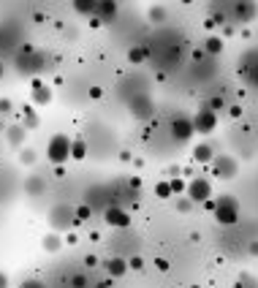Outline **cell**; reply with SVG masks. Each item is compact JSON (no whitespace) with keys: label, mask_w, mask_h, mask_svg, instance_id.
<instances>
[{"label":"cell","mask_w":258,"mask_h":288,"mask_svg":"<svg viewBox=\"0 0 258 288\" xmlns=\"http://www.w3.org/2000/svg\"><path fill=\"white\" fill-rule=\"evenodd\" d=\"M128 269H144V258H139V256H133V258H128Z\"/></svg>","instance_id":"obj_31"},{"label":"cell","mask_w":258,"mask_h":288,"mask_svg":"<svg viewBox=\"0 0 258 288\" xmlns=\"http://www.w3.org/2000/svg\"><path fill=\"white\" fill-rule=\"evenodd\" d=\"M5 139H8V147H11V149H16V152H19L22 144L27 142V128H25L22 123L8 125V128H5Z\"/></svg>","instance_id":"obj_11"},{"label":"cell","mask_w":258,"mask_h":288,"mask_svg":"<svg viewBox=\"0 0 258 288\" xmlns=\"http://www.w3.org/2000/svg\"><path fill=\"white\" fill-rule=\"evenodd\" d=\"M101 95H103V90H101V87H90V98H93V101H98Z\"/></svg>","instance_id":"obj_36"},{"label":"cell","mask_w":258,"mask_h":288,"mask_svg":"<svg viewBox=\"0 0 258 288\" xmlns=\"http://www.w3.org/2000/svg\"><path fill=\"white\" fill-rule=\"evenodd\" d=\"M36 160H38V152H36V149H30V147H22L19 149V163L22 166H33Z\"/></svg>","instance_id":"obj_21"},{"label":"cell","mask_w":258,"mask_h":288,"mask_svg":"<svg viewBox=\"0 0 258 288\" xmlns=\"http://www.w3.org/2000/svg\"><path fill=\"white\" fill-rule=\"evenodd\" d=\"M22 188H25L27 196H41V193H47V180H44L41 174H30Z\"/></svg>","instance_id":"obj_15"},{"label":"cell","mask_w":258,"mask_h":288,"mask_svg":"<svg viewBox=\"0 0 258 288\" xmlns=\"http://www.w3.org/2000/svg\"><path fill=\"white\" fill-rule=\"evenodd\" d=\"M0 288H8V275L0 272Z\"/></svg>","instance_id":"obj_37"},{"label":"cell","mask_w":258,"mask_h":288,"mask_svg":"<svg viewBox=\"0 0 258 288\" xmlns=\"http://www.w3.org/2000/svg\"><path fill=\"white\" fill-rule=\"evenodd\" d=\"M117 8H120V5L114 3V0H101V11H98V19H101V22H112L114 16H117Z\"/></svg>","instance_id":"obj_18"},{"label":"cell","mask_w":258,"mask_h":288,"mask_svg":"<svg viewBox=\"0 0 258 288\" xmlns=\"http://www.w3.org/2000/svg\"><path fill=\"white\" fill-rule=\"evenodd\" d=\"M71 144L73 139L65 134H55L47 144V160L52 166H63L65 160H71Z\"/></svg>","instance_id":"obj_2"},{"label":"cell","mask_w":258,"mask_h":288,"mask_svg":"<svg viewBox=\"0 0 258 288\" xmlns=\"http://www.w3.org/2000/svg\"><path fill=\"white\" fill-rule=\"evenodd\" d=\"M128 109H130V114H133L136 120L152 117V101H150V95H147V93L130 95V98H128Z\"/></svg>","instance_id":"obj_5"},{"label":"cell","mask_w":258,"mask_h":288,"mask_svg":"<svg viewBox=\"0 0 258 288\" xmlns=\"http://www.w3.org/2000/svg\"><path fill=\"white\" fill-rule=\"evenodd\" d=\"M103 269H106L109 278H123V275H128V258L123 256H112L103 261Z\"/></svg>","instance_id":"obj_12"},{"label":"cell","mask_w":258,"mask_h":288,"mask_svg":"<svg viewBox=\"0 0 258 288\" xmlns=\"http://www.w3.org/2000/svg\"><path fill=\"white\" fill-rule=\"evenodd\" d=\"M130 188H133V191H136V188H141V180H139V177H130Z\"/></svg>","instance_id":"obj_38"},{"label":"cell","mask_w":258,"mask_h":288,"mask_svg":"<svg viewBox=\"0 0 258 288\" xmlns=\"http://www.w3.org/2000/svg\"><path fill=\"white\" fill-rule=\"evenodd\" d=\"M49 226L60 234V231H68V228L82 226V223L76 220V210L71 204H55L49 210Z\"/></svg>","instance_id":"obj_1"},{"label":"cell","mask_w":258,"mask_h":288,"mask_svg":"<svg viewBox=\"0 0 258 288\" xmlns=\"http://www.w3.org/2000/svg\"><path fill=\"white\" fill-rule=\"evenodd\" d=\"M3 73H5V66H3V60H0V79H3Z\"/></svg>","instance_id":"obj_42"},{"label":"cell","mask_w":258,"mask_h":288,"mask_svg":"<svg viewBox=\"0 0 258 288\" xmlns=\"http://www.w3.org/2000/svg\"><path fill=\"white\" fill-rule=\"evenodd\" d=\"M209 55H220L223 52V38H217V36H212V38H206V47H204Z\"/></svg>","instance_id":"obj_22"},{"label":"cell","mask_w":258,"mask_h":288,"mask_svg":"<svg viewBox=\"0 0 258 288\" xmlns=\"http://www.w3.org/2000/svg\"><path fill=\"white\" fill-rule=\"evenodd\" d=\"M95 288H112V286H109V280H103V283H98Z\"/></svg>","instance_id":"obj_41"},{"label":"cell","mask_w":258,"mask_h":288,"mask_svg":"<svg viewBox=\"0 0 258 288\" xmlns=\"http://www.w3.org/2000/svg\"><path fill=\"white\" fill-rule=\"evenodd\" d=\"M196 134V128H193V120L191 117H174L171 120V136H174L177 142H188L191 136Z\"/></svg>","instance_id":"obj_6"},{"label":"cell","mask_w":258,"mask_h":288,"mask_svg":"<svg viewBox=\"0 0 258 288\" xmlns=\"http://www.w3.org/2000/svg\"><path fill=\"white\" fill-rule=\"evenodd\" d=\"M71 286H73V288H87V278H84L82 272H76V275L71 278Z\"/></svg>","instance_id":"obj_30"},{"label":"cell","mask_w":258,"mask_h":288,"mask_svg":"<svg viewBox=\"0 0 258 288\" xmlns=\"http://www.w3.org/2000/svg\"><path fill=\"white\" fill-rule=\"evenodd\" d=\"M215 220L220 223V226H234V223L239 220L237 199H231V196H220V199L215 201Z\"/></svg>","instance_id":"obj_3"},{"label":"cell","mask_w":258,"mask_h":288,"mask_svg":"<svg viewBox=\"0 0 258 288\" xmlns=\"http://www.w3.org/2000/svg\"><path fill=\"white\" fill-rule=\"evenodd\" d=\"M19 123L25 125L27 131H33V128H38V125H41V120L36 117V112H33V106H25V117H19Z\"/></svg>","instance_id":"obj_19"},{"label":"cell","mask_w":258,"mask_h":288,"mask_svg":"<svg viewBox=\"0 0 258 288\" xmlns=\"http://www.w3.org/2000/svg\"><path fill=\"white\" fill-rule=\"evenodd\" d=\"M188 199L193 201V204H204V201H209L212 196V182L204 180V177H196L193 182H188Z\"/></svg>","instance_id":"obj_4"},{"label":"cell","mask_w":258,"mask_h":288,"mask_svg":"<svg viewBox=\"0 0 258 288\" xmlns=\"http://www.w3.org/2000/svg\"><path fill=\"white\" fill-rule=\"evenodd\" d=\"M84 155H87V142H84V136H82V139H73V144H71V158L73 160H84Z\"/></svg>","instance_id":"obj_20"},{"label":"cell","mask_w":258,"mask_h":288,"mask_svg":"<svg viewBox=\"0 0 258 288\" xmlns=\"http://www.w3.org/2000/svg\"><path fill=\"white\" fill-rule=\"evenodd\" d=\"M215 125H217V114L212 112L209 106L201 109V112L193 117V128H196L198 134H212V131H215Z\"/></svg>","instance_id":"obj_8"},{"label":"cell","mask_w":258,"mask_h":288,"mask_svg":"<svg viewBox=\"0 0 258 288\" xmlns=\"http://www.w3.org/2000/svg\"><path fill=\"white\" fill-rule=\"evenodd\" d=\"M73 8H76V14L98 16V11H101V0H73Z\"/></svg>","instance_id":"obj_16"},{"label":"cell","mask_w":258,"mask_h":288,"mask_svg":"<svg viewBox=\"0 0 258 288\" xmlns=\"http://www.w3.org/2000/svg\"><path fill=\"white\" fill-rule=\"evenodd\" d=\"M52 101V87L44 84L41 79H33L30 82V103L33 106H47Z\"/></svg>","instance_id":"obj_7"},{"label":"cell","mask_w":258,"mask_h":288,"mask_svg":"<svg viewBox=\"0 0 258 288\" xmlns=\"http://www.w3.org/2000/svg\"><path fill=\"white\" fill-rule=\"evenodd\" d=\"M19 288H47V286L41 280H25V283H19Z\"/></svg>","instance_id":"obj_33"},{"label":"cell","mask_w":258,"mask_h":288,"mask_svg":"<svg viewBox=\"0 0 258 288\" xmlns=\"http://www.w3.org/2000/svg\"><path fill=\"white\" fill-rule=\"evenodd\" d=\"M234 174H237V160L234 158H215V177L228 180Z\"/></svg>","instance_id":"obj_14"},{"label":"cell","mask_w":258,"mask_h":288,"mask_svg":"<svg viewBox=\"0 0 258 288\" xmlns=\"http://www.w3.org/2000/svg\"><path fill=\"white\" fill-rule=\"evenodd\" d=\"M84 264H87V267H95V264H98V258H95V256H87V258H84Z\"/></svg>","instance_id":"obj_39"},{"label":"cell","mask_w":258,"mask_h":288,"mask_svg":"<svg viewBox=\"0 0 258 288\" xmlns=\"http://www.w3.org/2000/svg\"><path fill=\"white\" fill-rule=\"evenodd\" d=\"M171 182V191L174 193H182V191H188V182L182 180V177H174V180H169Z\"/></svg>","instance_id":"obj_27"},{"label":"cell","mask_w":258,"mask_h":288,"mask_svg":"<svg viewBox=\"0 0 258 288\" xmlns=\"http://www.w3.org/2000/svg\"><path fill=\"white\" fill-rule=\"evenodd\" d=\"M3 44H5V38H3V30H0V47H3Z\"/></svg>","instance_id":"obj_43"},{"label":"cell","mask_w":258,"mask_h":288,"mask_svg":"<svg viewBox=\"0 0 258 288\" xmlns=\"http://www.w3.org/2000/svg\"><path fill=\"white\" fill-rule=\"evenodd\" d=\"M155 267H158L160 272H169V267H171V264L166 261V258H155Z\"/></svg>","instance_id":"obj_35"},{"label":"cell","mask_w":258,"mask_h":288,"mask_svg":"<svg viewBox=\"0 0 258 288\" xmlns=\"http://www.w3.org/2000/svg\"><path fill=\"white\" fill-rule=\"evenodd\" d=\"M103 220H106L109 226H117V228H128L130 226V215L123 212L117 204H109L106 210H103Z\"/></svg>","instance_id":"obj_10"},{"label":"cell","mask_w":258,"mask_h":288,"mask_svg":"<svg viewBox=\"0 0 258 288\" xmlns=\"http://www.w3.org/2000/svg\"><path fill=\"white\" fill-rule=\"evenodd\" d=\"M150 19L152 22H163L166 19V11L160 8V5H155V8H150Z\"/></svg>","instance_id":"obj_29"},{"label":"cell","mask_w":258,"mask_h":288,"mask_svg":"<svg viewBox=\"0 0 258 288\" xmlns=\"http://www.w3.org/2000/svg\"><path fill=\"white\" fill-rule=\"evenodd\" d=\"M11 109H14V103L8 98H0V114H11Z\"/></svg>","instance_id":"obj_32"},{"label":"cell","mask_w":258,"mask_h":288,"mask_svg":"<svg viewBox=\"0 0 258 288\" xmlns=\"http://www.w3.org/2000/svg\"><path fill=\"white\" fill-rule=\"evenodd\" d=\"M209 109H212V112H220V109H223V98H212V101H209Z\"/></svg>","instance_id":"obj_34"},{"label":"cell","mask_w":258,"mask_h":288,"mask_svg":"<svg viewBox=\"0 0 258 288\" xmlns=\"http://www.w3.org/2000/svg\"><path fill=\"white\" fill-rule=\"evenodd\" d=\"M250 256H258V242H253V245H250Z\"/></svg>","instance_id":"obj_40"},{"label":"cell","mask_w":258,"mask_h":288,"mask_svg":"<svg viewBox=\"0 0 258 288\" xmlns=\"http://www.w3.org/2000/svg\"><path fill=\"white\" fill-rule=\"evenodd\" d=\"M41 247L47 253H57L63 247V237L57 231H49V234H44V239H41Z\"/></svg>","instance_id":"obj_17"},{"label":"cell","mask_w":258,"mask_h":288,"mask_svg":"<svg viewBox=\"0 0 258 288\" xmlns=\"http://www.w3.org/2000/svg\"><path fill=\"white\" fill-rule=\"evenodd\" d=\"M144 57H147V49H141V47H133V49L128 52V60L130 63H141Z\"/></svg>","instance_id":"obj_25"},{"label":"cell","mask_w":258,"mask_h":288,"mask_svg":"<svg viewBox=\"0 0 258 288\" xmlns=\"http://www.w3.org/2000/svg\"><path fill=\"white\" fill-rule=\"evenodd\" d=\"M196 163H212L215 160V147H212L209 142H201V144H196L193 147V155H191Z\"/></svg>","instance_id":"obj_13"},{"label":"cell","mask_w":258,"mask_h":288,"mask_svg":"<svg viewBox=\"0 0 258 288\" xmlns=\"http://www.w3.org/2000/svg\"><path fill=\"white\" fill-rule=\"evenodd\" d=\"M191 210H193V201L188 196L185 199H177V212H191Z\"/></svg>","instance_id":"obj_28"},{"label":"cell","mask_w":258,"mask_h":288,"mask_svg":"<svg viewBox=\"0 0 258 288\" xmlns=\"http://www.w3.org/2000/svg\"><path fill=\"white\" fill-rule=\"evenodd\" d=\"M84 204L90 210H106V185H90L84 191Z\"/></svg>","instance_id":"obj_9"},{"label":"cell","mask_w":258,"mask_h":288,"mask_svg":"<svg viewBox=\"0 0 258 288\" xmlns=\"http://www.w3.org/2000/svg\"><path fill=\"white\" fill-rule=\"evenodd\" d=\"M155 196H158V199H171V196H174L171 182H158V185H155Z\"/></svg>","instance_id":"obj_23"},{"label":"cell","mask_w":258,"mask_h":288,"mask_svg":"<svg viewBox=\"0 0 258 288\" xmlns=\"http://www.w3.org/2000/svg\"><path fill=\"white\" fill-rule=\"evenodd\" d=\"M73 210H76V220H79V223H82V220H90V215H93V210H90L84 201H82V204H76Z\"/></svg>","instance_id":"obj_24"},{"label":"cell","mask_w":258,"mask_h":288,"mask_svg":"<svg viewBox=\"0 0 258 288\" xmlns=\"http://www.w3.org/2000/svg\"><path fill=\"white\" fill-rule=\"evenodd\" d=\"M239 8V16H242V19H250V16L256 14V5L253 3H242V5H237Z\"/></svg>","instance_id":"obj_26"}]
</instances>
